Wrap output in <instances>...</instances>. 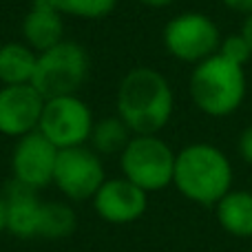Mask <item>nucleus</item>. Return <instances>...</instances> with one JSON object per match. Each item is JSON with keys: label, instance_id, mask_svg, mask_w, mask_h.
<instances>
[{"label": "nucleus", "instance_id": "nucleus-23", "mask_svg": "<svg viewBox=\"0 0 252 252\" xmlns=\"http://www.w3.org/2000/svg\"><path fill=\"white\" fill-rule=\"evenodd\" d=\"M241 33L246 35V40L250 42V49H252V13H248L244 20V27H241Z\"/></svg>", "mask_w": 252, "mask_h": 252}, {"label": "nucleus", "instance_id": "nucleus-1", "mask_svg": "<svg viewBox=\"0 0 252 252\" xmlns=\"http://www.w3.org/2000/svg\"><path fill=\"white\" fill-rule=\"evenodd\" d=\"M115 109L133 135H159L175 111V93L164 73L135 66L120 80Z\"/></svg>", "mask_w": 252, "mask_h": 252}, {"label": "nucleus", "instance_id": "nucleus-16", "mask_svg": "<svg viewBox=\"0 0 252 252\" xmlns=\"http://www.w3.org/2000/svg\"><path fill=\"white\" fill-rule=\"evenodd\" d=\"M130 137H133L130 128L115 113L109 115V118L95 120L89 144H91V148L97 155H120L126 148V144L130 142Z\"/></svg>", "mask_w": 252, "mask_h": 252}, {"label": "nucleus", "instance_id": "nucleus-2", "mask_svg": "<svg viewBox=\"0 0 252 252\" xmlns=\"http://www.w3.org/2000/svg\"><path fill=\"white\" fill-rule=\"evenodd\" d=\"M232 177L230 159L215 144H188L175 157L173 186L192 204L215 208L219 199L232 190Z\"/></svg>", "mask_w": 252, "mask_h": 252}, {"label": "nucleus", "instance_id": "nucleus-13", "mask_svg": "<svg viewBox=\"0 0 252 252\" xmlns=\"http://www.w3.org/2000/svg\"><path fill=\"white\" fill-rule=\"evenodd\" d=\"M64 40V16L49 0H33L22 18V42L35 53L56 47Z\"/></svg>", "mask_w": 252, "mask_h": 252}, {"label": "nucleus", "instance_id": "nucleus-12", "mask_svg": "<svg viewBox=\"0 0 252 252\" xmlns=\"http://www.w3.org/2000/svg\"><path fill=\"white\" fill-rule=\"evenodd\" d=\"M4 199H7V232L18 239H38L44 206L38 190L11 182L4 190Z\"/></svg>", "mask_w": 252, "mask_h": 252}, {"label": "nucleus", "instance_id": "nucleus-22", "mask_svg": "<svg viewBox=\"0 0 252 252\" xmlns=\"http://www.w3.org/2000/svg\"><path fill=\"white\" fill-rule=\"evenodd\" d=\"M7 232V199L4 192H0V235Z\"/></svg>", "mask_w": 252, "mask_h": 252}, {"label": "nucleus", "instance_id": "nucleus-24", "mask_svg": "<svg viewBox=\"0 0 252 252\" xmlns=\"http://www.w3.org/2000/svg\"><path fill=\"white\" fill-rule=\"evenodd\" d=\"M139 2L146 4V7H153V9H164V7H170L175 0H139Z\"/></svg>", "mask_w": 252, "mask_h": 252}, {"label": "nucleus", "instance_id": "nucleus-9", "mask_svg": "<svg viewBox=\"0 0 252 252\" xmlns=\"http://www.w3.org/2000/svg\"><path fill=\"white\" fill-rule=\"evenodd\" d=\"M58 153L60 151L40 130H33V133L16 139V146L11 151L13 182L38 192L47 188L49 184H53Z\"/></svg>", "mask_w": 252, "mask_h": 252}, {"label": "nucleus", "instance_id": "nucleus-15", "mask_svg": "<svg viewBox=\"0 0 252 252\" xmlns=\"http://www.w3.org/2000/svg\"><path fill=\"white\" fill-rule=\"evenodd\" d=\"M38 62V53L25 42H4L0 44V84H31Z\"/></svg>", "mask_w": 252, "mask_h": 252}, {"label": "nucleus", "instance_id": "nucleus-20", "mask_svg": "<svg viewBox=\"0 0 252 252\" xmlns=\"http://www.w3.org/2000/svg\"><path fill=\"white\" fill-rule=\"evenodd\" d=\"M237 148H239L241 159H244L248 166H252V124H248L244 130H241Z\"/></svg>", "mask_w": 252, "mask_h": 252}, {"label": "nucleus", "instance_id": "nucleus-3", "mask_svg": "<svg viewBox=\"0 0 252 252\" xmlns=\"http://www.w3.org/2000/svg\"><path fill=\"white\" fill-rule=\"evenodd\" d=\"M190 100L208 118H228L241 109L248 93L244 66L215 53L195 64L188 80Z\"/></svg>", "mask_w": 252, "mask_h": 252}, {"label": "nucleus", "instance_id": "nucleus-19", "mask_svg": "<svg viewBox=\"0 0 252 252\" xmlns=\"http://www.w3.org/2000/svg\"><path fill=\"white\" fill-rule=\"evenodd\" d=\"M219 56H223L226 60L235 62L239 66H246L252 58V49H250V42L246 40V35L241 33H232V35H226L221 38V44H219Z\"/></svg>", "mask_w": 252, "mask_h": 252}, {"label": "nucleus", "instance_id": "nucleus-11", "mask_svg": "<svg viewBox=\"0 0 252 252\" xmlns=\"http://www.w3.org/2000/svg\"><path fill=\"white\" fill-rule=\"evenodd\" d=\"M44 102L33 84L0 87V135L20 139L38 130Z\"/></svg>", "mask_w": 252, "mask_h": 252}, {"label": "nucleus", "instance_id": "nucleus-10", "mask_svg": "<svg viewBox=\"0 0 252 252\" xmlns=\"http://www.w3.org/2000/svg\"><path fill=\"white\" fill-rule=\"evenodd\" d=\"M91 204L102 221L113 223V226H126L144 217L148 208V192H144L126 177H106Z\"/></svg>", "mask_w": 252, "mask_h": 252}, {"label": "nucleus", "instance_id": "nucleus-17", "mask_svg": "<svg viewBox=\"0 0 252 252\" xmlns=\"http://www.w3.org/2000/svg\"><path fill=\"white\" fill-rule=\"evenodd\" d=\"M75 226H78L75 210L66 201H44L38 239H49V241L66 239V237L73 235Z\"/></svg>", "mask_w": 252, "mask_h": 252}, {"label": "nucleus", "instance_id": "nucleus-6", "mask_svg": "<svg viewBox=\"0 0 252 252\" xmlns=\"http://www.w3.org/2000/svg\"><path fill=\"white\" fill-rule=\"evenodd\" d=\"M164 47L175 60L199 64L219 51L221 31L217 22L201 11H184L170 18L161 31Z\"/></svg>", "mask_w": 252, "mask_h": 252}, {"label": "nucleus", "instance_id": "nucleus-4", "mask_svg": "<svg viewBox=\"0 0 252 252\" xmlns=\"http://www.w3.org/2000/svg\"><path fill=\"white\" fill-rule=\"evenodd\" d=\"M89 53L75 40H62L60 44L38 53L33 71V84L44 100L60 95H78L89 78Z\"/></svg>", "mask_w": 252, "mask_h": 252}, {"label": "nucleus", "instance_id": "nucleus-5", "mask_svg": "<svg viewBox=\"0 0 252 252\" xmlns=\"http://www.w3.org/2000/svg\"><path fill=\"white\" fill-rule=\"evenodd\" d=\"M177 153L159 135H133L120 153L122 177L139 186L144 192H159L173 186Z\"/></svg>", "mask_w": 252, "mask_h": 252}, {"label": "nucleus", "instance_id": "nucleus-18", "mask_svg": "<svg viewBox=\"0 0 252 252\" xmlns=\"http://www.w3.org/2000/svg\"><path fill=\"white\" fill-rule=\"evenodd\" d=\"M62 16L78 20H102L111 16L118 7V0H49Z\"/></svg>", "mask_w": 252, "mask_h": 252}, {"label": "nucleus", "instance_id": "nucleus-8", "mask_svg": "<svg viewBox=\"0 0 252 252\" xmlns=\"http://www.w3.org/2000/svg\"><path fill=\"white\" fill-rule=\"evenodd\" d=\"M106 182L102 155H97L91 146L62 148L58 153L53 186L69 201L93 199L100 186Z\"/></svg>", "mask_w": 252, "mask_h": 252}, {"label": "nucleus", "instance_id": "nucleus-21", "mask_svg": "<svg viewBox=\"0 0 252 252\" xmlns=\"http://www.w3.org/2000/svg\"><path fill=\"white\" fill-rule=\"evenodd\" d=\"M221 2L226 4L228 9H232V11H239V13H244V16L252 13V0H221Z\"/></svg>", "mask_w": 252, "mask_h": 252}, {"label": "nucleus", "instance_id": "nucleus-7", "mask_svg": "<svg viewBox=\"0 0 252 252\" xmlns=\"http://www.w3.org/2000/svg\"><path fill=\"white\" fill-rule=\"evenodd\" d=\"M95 124L93 111L80 95H60L44 102L38 130L58 148L87 146Z\"/></svg>", "mask_w": 252, "mask_h": 252}, {"label": "nucleus", "instance_id": "nucleus-14", "mask_svg": "<svg viewBox=\"0 0 252 252\" xmlns=\"http://www.w3.org/2000/svg\"><path fill=\"white\" fill-rule=\"evenodd\" d=\"M215 215L228 235L237 239H252V190L232 188L215 206Z\"/></svg>", "mask_w": 252, "mask_h": 252}]
</instances>
